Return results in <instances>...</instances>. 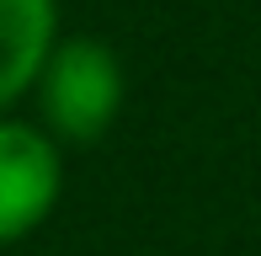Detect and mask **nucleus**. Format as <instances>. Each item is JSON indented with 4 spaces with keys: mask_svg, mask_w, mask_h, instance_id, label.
<instances>
[{
    "mask_svg": "<svg viewBox=\"0 0 261 256\" xmlns=\"http://www.w3.org/2000/svg\"><path fill=\"white\" fill-rule=\"evenodd\" d=\"M54 27V0H0V107L43 80V64L59 48Z\"/></svg>",
    "mask_w": 261,
    "mask_h": 256,
    "instance_id": "3",
    "label": "nucleus"
},
{
    "mask_svg": "<svg viewBox=\"0 0 261 256\" xmlns=\"http://www.w3.org/2000/svg\"><path fill=\"white\" fill-rule=\"evenodd\" d=\"M59 197V149L27 123H0V246L32 235Z\"/></svg>",
    "mask_w": 261,
    "mask_h": 256,
    "instance_id": "2",
    "label": "nucleus"
},
{
    "mask_svg": "<svg viewBox=\"0 0 261 256\" xmlns=\"http://www.w3.org/2000/svg\"><path fill=\"white\" fill-rule=\"evenodd\" d=\"M123 107V64L101 38H69L43 64V112L64 139H101Z\"/></svg>",
    "mask_w": 261,
    "mask_h": 256,
    "instance_id": "1",
    "label": "nucleus"
}]
</instances>
